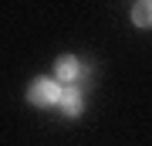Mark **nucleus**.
Wrapping results in <instances>:
<instances>
[{
  "label": "nucleus",
  "mask_w": 152,
  "mask_h": 146,
  "mask_svg": "<svg viewBox=\"0 0 152 146\" xmlns=\"http://www.w3.org/2000/svg\"><path fill=\"white\" fill-rule=\"evenodd\" d=\"M27 102H31V105H54V102H61V85H58L54 78H37V82H31Z\"/></svg>",
  "instance_id": "1"
},
{
  "label": "nucleus",
  "mask_w": 152,
  "mask_h": 146,
  "mask_svg": "<svg viewBox=\"0 0 152 146\" xmlns=\"http://www.w3.org/2000/svg\"><path fill=\"white\" fill-rule=\"evenodd\" d=\"M78 71H81V65H78L71 54H64V58H58V65H54V75L58 82H75L78 78Z\"/></svg>",
  "instance_id": "2"
},
{
  "label": "nucleus",
  "mask_w": 152,
  "mask_h": 146,
  "mask_svg": "<svg viewBox=\"0 0 152 146\" xmlns=\"http://www.w3.org/2000/svg\"><path fill=\"white\" fill-rule=\"evenodd\" d=\"M61 109H64L68 116H78V112H81V92H78V88L61 92Z\"/></svg>",
  "instance_id": "3"
},
{
  "label": "nucleus",
  "mask_w": 152,
  "mask_h": 146,
  "mask_svg": "<svg viewBox=\"0 0 152 146\" xmlns=\"http://www.w3.org/2000/svg\"><path fill=\"white\" fill-rule=\"evenodd\" d=\"M132 21L139 27H152V0H142V4L132 7Z\"/></svg>",
  "instance_id": "4"
}]
</instances>
